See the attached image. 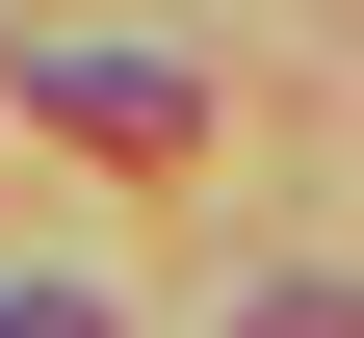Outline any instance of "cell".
Wrapping results in <instances>:
<instances>
[{"label": "cell", "instance_id": "obj_1", "mask_svg": "<svg viewBox=\"0 0 364 338\" xmlns=\"http://www.w3.org/2000/svg\"><path fill=\"white\" fill-rule=\"evenodd\" d=\"M26 105H53L78 157H182V130H208V105H182V78H156V53H53V78H26Z\"/></svg>", "mask_w": 364, "mask_h": 338}, {"label": "cell", "instance_id": "obj_3", "mask_svg": "<svg viewBox=\"0 0 364 338\" xmlns=\"http://www.w3.org/2000/svg\"><path fill=\"white\" fill-rule=\"evenodd\" d=\"M0 338H105V312H78V286H0Z\"/></svg>", "mask_w": 364, "mask_h": 338}, {"label": "cell", "instance_id": "obj_2", "mask_svg": "<svg viewBox=\"0 0 364 338\" xmlns=\"http://www.w3.org/2000/svg\"><path fill=\"white\" fill-rule=\"evenodd\" d=\"M235 338H364V286H260V312H235Z\"/></svg>", "mask_w": 364, "mask_h": 338}]
</instances>
